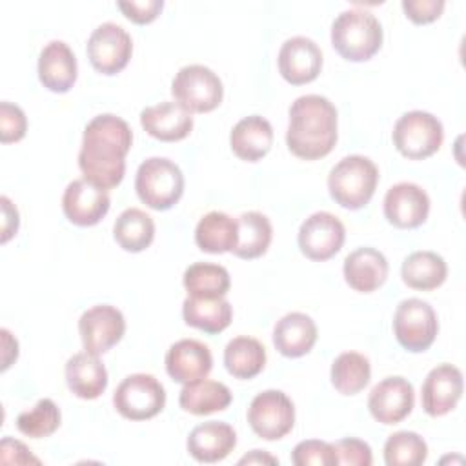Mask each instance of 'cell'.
<instances>
[{
	"label": "cell",
	"mask_w": 466,
	"mask_h": 466,
	"mask_svg": "<svg viewBox=\"0 0 466 466\" xmlns=\"http://www.w3.org/2000/svg\"><path fill=\"white\" fill-rule=\"evenodd\" d=\"M131 144L133 133L126 120L111 113L95 116L84 129L78 153L84 180L106 191L116 187L124 178Z\"/></svg>",
	"instance_id": "1"
},
{
	"label": "cell",
	"mask_w": 466,
	"mask_h": 466,
	"mask_svg": "<svg viewBox=\"0 0 466 466\" xmlns=\"http://www.w3.org/2000/svg\"><path fill=\"white\" fill-rule=\"evenodd\" d=\"M337 142V109L320 95L299 96L289 107L286 144L304 160H317L331 153Z\"/></svg>",
	"instance_id": "2"
},
{
	"label": "cell",
	"mask_w": 466,
	"mask_h": 466,
	"mask_svg": "<svg viewBox=\"0 0 466 466\" xmlns=\"http://www.w3.org/2000/svg\"><path fill=\"white\" fill-rule=\"evenodd\" d=\"M331 46L350 62L370 60L382 46V25L366 9H346L331 25Z\"/></svg>",
	"instance_id": "3"
},
{
	"label": "cell",
	"mask_w": 466,
	"mask_h": 466,
	"mask_svg": "<svg viewBox=\"0 0 466 466\" xmlns=\"http://www.w3.org/2000/svg\"><path fill=\"white\" fill-rule=\"evenodd\" d=\"M379 169L362 155H350L339 160L328 175V189L331 198L346 209L364 208L377 187Z\"/></svg>",
	"instance_id": "4"
},
{
	"label": "cell",
	"mask_w": 466,
	"mask_h": 466,
	"mask_svg": "<svg viewBox=\"0 0 466 466\" xmlns=\"http://www.w3.org/2000/svg\"><path fill=\"white\" fill-rule=\"evenodd\" d=\"M135 189L147 208L166 211L180 200L184 193V175L173 160L151 157L138 166Z\"/></svg>",
	"instance_id": "5"
},
{
	"label": "cell",
	"mask_w": 466,
	"mask_h": 466,
	"mask_svg": "<svg viewBox=\"0 0 466 466\" xmlns=\"http://www.w3.org/2000/svg\"><path fill=\"white\" fill-rule=\"evenodd\" d=\"M444 140V129L437 116L426 111L404 113L393 127V144L397 151L411 160H422L439 151Z\"/></svg>",
	"instance_id": "6"
},
{
	"label": "cell",
	"mask_w": 466,
	"mask_h": 466,
	"mask_svg": "<svg viewBox=\"0 0 466 466\" xmlns=\"http://www.w3.org/2000/svg\"><path fill=\"white\" fill-rule=\"evenodd\" d=\"M175 102L189 113H209L222 102L224 87L217 73L200 64L184 66L171 82Z\"/></svg>",
	"instance_id": "7"
},
{
	"label": "cell",
	"mask_w": 466,
	"mask_h": 466,
	"mask_svg": "<svg viewBox=\"0 0 466 466\" xmlns=\"http://www.w3.org/2000/svg\"><path fill=\"white\" fill-rule=\"evenodd\" d=\"M113 404L129 420H147L164 410L166 391L153 375L133 373L116 386Z\"/></svg>",
	"instance_id": "8"
},
{
	"label": "cell",
	"mask_w": 466,
	"mask_h": 466,
	"mask_svg": "<svg viewBox=\"0 0 466 466\" xmlns=\"http://www.w3.org/2000/svg\"><path fill=\"white\" fill-rule=\"evenodd\" d=\"M439 331L433 308L420 299L402 300L393 315V333L399 344L413 353L426 351Z\"/></svg>",
	"instance_id": "9"
},
{
	"label": "cell",
	"mask_w": 466,
	"mask_h": 466,
	"mask_svg": "<svg viewBox=\"0 0 466 466\" xmlns=\"http://www.w3.org/2000/svg\"><path fill=\"white\" fill-rule=\"evenodd\" d=\"M248 422L260 439L279 441L286 437L295 424V406L284 391L266 390L251 400Z\"/></svg>",
	"instance_id": "10"
},
{
	"label": "cell",
	"mask_w": 466,
	"mask_h": 466,
	"mask_svg": "<svg viewBox=\"0 0 466 466\" xmlns=\"http://www.w3.org/2000/svg\"><path fill=\"white\" fill-rule=\"evenodd\" d=\"M133 53V40L124 27L115 22L100 24L87 40L91 66L102 75L120 73Z\"/></svg>",
	"instance_id": "11"
},
{
	"label": "cell",
	"mask_w": 466,
	"mask_h": 466,
	"mask_svg": "<svg viewBox=\"0 0 466 466\" xmlns=\"http://www.w3.org/2000/svg\"><path fill=\"white\" fill-rule=\"evenodd\" d=\"M82 346L91 355L109 351L126 331V320L120 309L109 304H98L86 309L78 320Z\"/></svg>",
	"instance_id": "12"
},
{
	"label": "cell",
	"mask_w": 466,
	"mask_h": 466,
	"mask_svg": "<svg viewBox=\"0 0 466 466\" xmlns=\"http://www.w3.org/2000/svg\"><path fill=\"white\" fill-rule=\"evenodd\" d=\"M344 224L328 211H317L309 215L299 229L300 251L317 262L328 260L337 255L344 244Z\"/></svg>",
	"instance_id": "13"
},
{
	"label": "cell",
	"mask_w": 466,
	"mask_h": 466,
	"mask_svg": "<svg viewBox=\"0 0 466 466\" xmlns=\"http://www.w3.org/2000/svg\"><path fill=\"white\" fill-rule=\"evenodd\" d=\"M415 404L413 386L404 377H386L375 384L368 397V410L380 424H397L404 420Z\"/></svg>",
	"instance_id": "14"
},
{
	"label": "cell",
	"mask_w": 466,
	"mask_h": 466,
	"mask_svg": "<svg viewBox=\"0 0 466 466\" xmlns=\"http://www.w3.org/2000/svg\"><path fill=\"white\" fill-rule=\"evenodd\" d=\"M430 213L428 193L413 182L391 186L384 197V217L400 229H413L426 222Z\"/></svg>",
	"instance_id": "15"
},
{
	"label": "cell",
	"mask_w": 466,
	"mask_h": 466,
	"mask_svg": "<svg viewBox=\"0 0 466 466\" xmlns=\"http://www.w3.org/2000/svg\"><path fill=\"white\" fill-rule=\"evenodd\" d=\"M111 200L106 189L93 186L80 178L67 184L62 197V209L66 218L75 226H95L109 211Z\"/></svg>",
	"instance_id": "16"
},
{
	"label": "cell",
	"mask_w": 466,
	"mask_h": 466,
	"mask_svg": "<svg viewBox=\"0 0 466 466\" xmlns=\"http://www.w3.org/2000/svg\"><path fill=\"white\" fill-rule=\"evenodd\" d=\"M279 73L293 86L313 82L322 69L320 47L306 36L288 38L279 51Z\"/></svg>",
	"instance_id": "17"
},
{
	"label": "cell",
	"mask_w": 466,
	"mask_h": 466,
	"mask_svg": "<svg viewBox=\"0 0 466 466\" xmlns=\"http://www.w3.org/2000/svg\"><path fill=\"white\" fill-rule=\"evenodd\" d=\"M462 373L451 364L435 366L422 384V408L430 417L450 413L462 397Z\"/></svg>",
	"instance_id": "18"
},
{
	"label": "cell",
	"mask_w": 466,
	"mask_h": 466,
	"mask_svg": "<svg viewBox=\"0 0 466 466\" xmlns=\"http://www.w3.org/2000/svg\"><path fill=\"white\" fill-rule=\"evenodd\" d=\"M213 368V357L206 344L195 339H182L166 353V371L180 384L206 379Z\"/></svg>",
	"instance_id": "19"
},
{
	"label": "cell",
	"mask_w": 466,
	"mask_h": 466,
	"mask_svg": "<svg viewBox=\"0 0 466 466\" xmlns=\"http://www.w3.org/2000/svg\"><path fill=\"white\" fill-rule=\"evenodd\" d=\"M38 78L53 93H67L76 80V58L62 40H51L38 56Z\"/></svg>",
	"instance_id": "20"
},
{
	"label": "cell",
	"mask_w": 466,
	"mask_h": 466,
	"mask_svg": "<svg viewBox=\"0 0 466 466\" xmlns=\"http://www.w3.org/2000/svg\"><path fill=\"white\" fill-rule=\"evenodd\" d=\"M142 127L157 140L177 142L193 129V116L177 102H160L140 111Z\"/></svg>",
	"instance_id": "21"
},
{
	"label": "cell",
	"mask_w": 466,
	"mask_h": 466,
	"mask_svg": "<svg viewBox=\"0 0 466 466\" xmlns=\"http://www.w3.org/2000/svg\"><path fill=\"white\" fill-rule=\"evenodd\" d=\"M237 444V433L228 422L209 420L195 426L187 437V451L198 462H218Z\"/></svg>",
	"instance_id": "22"
},
{
	"label": "cell",
	"mask_w": 466,
	"mask_h": 466,
	"mask_svg": "<svg viewBox=\"0 0 466 466\" xmlns=\"http://www.w3.org/2000/svg\"><path fill=\"white\" fill-rule=\"evenodd\" d=\"M344 279L350 288L371 293L386 282L388 260L375 248H359L344 258Z\"/></svg>",
	"instance_id": "23"
},
{
	"label": "cell",
	"mask_w": 466,
	"mask_h": 466,
	"mask_svg": "<svg viewBox=\"0 0 466 466\" xmlns=\"http://www.w3.org/2000/svg\"><path fill=\"white\" fill-rule=\"evenodd\" d=\"M67 388L78 399H98L107 388V370L96 355L87 351L75 353L66 362Z\"/></svg>",
	"instance_id": "24"
},
{
	"label": "cell",
	"mask_w": 466,
	"mask_h": 466,
	"mask_svg": "<svg viewBox=\"0 0 466 466\" xmlns=\"http://www.w3.org/2000/svg\"><path fill=\"white\" fill-rule=\"evenodd\" d=\"M317 342V326L313 319L300 311H291L277 320L273 328V344L284 357H302Z\"/></svg>",
	"instance_id": "25"
},
{
	"label": "cell",
	"mask_w": 466,
	"mask_h": 466,
	"mask_svg": "<svg viewBox=\"0 0 466 466\" xmlns=\"http://www.w3.org/2000/svg\"><path fill=\"white\" fill-rule=\"evenodd\" d=\"M271 144L273 127L260 115H251L238 120L229 135L231 151L246 162H257L266 157L271 149Z\"/></svg>",
	"instance_id": "26"
},
{
	"label": "cell",
	"mask_w": 466,
	"mask_h": 466,
	"mask_svg": "<svg viewBox=\"0 0 466 466\" xmlns=\"http://www.w3.org/2000/svg\"><path fill=\"white\" fill-rule=\"evenodd\" d=\"M182 317L187 326L215 335L231 324L233 309L224 297L200 299L187 295V299L182 302Z\"/></svg>",
	"instance_id": "27"
},
{
	"label": "cell",
	"mask_w": 466,
	"mask_h": 466,
	"mask_svg": "<svg viewBox=\"0 0 466 466\" xmlns=\"http://www.w3.org/2000/svg\"><path fill=\"white\" fill-rule=\"evenodd\" d=\"M178 404L187 413L209 415L222 411L231 404V391L218 380L200 379L197 382L184 384L178 395Z\"/></svg>",
	"instance_id": "28"
},
{
	"label": "cell",
	"mask_w": 466,
	"mask_h": 466,
	"mask_svg": "<svg viewBox=\"0 0 466 466\" xmlns=\"http://www.w3.org/2000/svg\"><path fill=\"white\" fill-rule=\"evenodd\" d=\"M238 240L237 218L222 211L204 215L195 228V242L206 253L233 251Z\"/></svg>",
	"instance_id": "29"
},
{
	"label": "cell",
	"mask_w": 466,
	"mask_h": 466,
	"mask_svg": "<svg viewBox=\"0 0 466 466\" xmlns=\"http://www.w3.org/2000/svg\"><path fill=\"white\" fill-rule=\"evenodd\" d=\"M400 273L408 288L430 291L446 280L448 266L444 258L433 251H415L404 258Z\"/></svg>",
	"instance_id": "30"
},
{
	"label": "cell",
	"mask_w": 466,
	"mask_h": 466,
	"mask_svg": "<svg viewBox=\"0 0 466 466\" xmlns=\"http://www.w3.org/2000/svg\"><path fill=\"white\" fill-rule=\"evenodd\" d=\"M224 366L235 379H253L266 366V348L253 337H235L224 350Z\"/></svg>",
	"instance_id": "31"
},
{
	"label": "cell",
	"mask_w": 466,
	"mask_h": 466,
	"mask_svg": "<svg viewBox=\"0 0 466 466\" xmlns=\"http://www.w3.org/2000/svg\"><path fill=\"white\" fill-rule=\"evenodd\" d=\"M113 235L122 249L138 253L149 248V244L153 242L155 222L146 211L138 208H127L115 220Z\"/></svg>",
	"instance_id": "32"
},
{
	"label": "cell",
	"mask_w": 466,
	"mask_h": 466,
	"mask_svg": "<svg viewBox=\"0 0 466 466\" xmlns=\"http://www.w3.org/2000/svg\"><path fill=\"white\" fill-rule=\"evenodd\" d=\"M237 228H238V240L233 249V255H237L238 258L249 260L268 251L271 244L273 229L266 215L258 211L242 213L237 218Z\"/></svg>",
	"instance_id": "33"
},
{
	"label": "cell",
	"mask_w": 466,
	"mask_h": 466,
	"mask_svg": "<svg viewBox=\"0 0 466 466\" xmlns=\"http://www.w3.org/2000/svg\"><path fill=\"white\" fill-rule=\"evenodd\" d=\"M184 288L187 295L200 299H218L229 291V273L224 266L211 262H195L184 271Z\"/></svg>",
	"instance_id": "34"
},
{
	"label": "cell",
	"mask_w": 466,
	"mask_h": 466,
	"mask_svg": "<svg viewBox=\"0 0 466 466\" xmlns=\"http://www.w3.org/2000/svg\"><path fill=\"white\" fill-rule=\"evenodd\" d=\"M371 377L370 360L357 353H340L331 364V384L342 395H355L362 391Z\"/></svg>",
	"instance_id": "35"
},
{
	"label": "cell",
	"mask_w": 466,
	"mask_h": 466,
	"mask_svg": "<svg viewBox=\"0 0 466 466\" xmlns=\"http://www.w3.org/2000/svg\"><path fill=\"white\" fill-rule=\"evenodd\" d=\"M426 457L428 446L415 431H397L384 444V462L388 466H419Z\"/></svg>",
	"instance_id": "36"
},
{
	"label": "cell",
	"mask_w": 466,
	"mask_h": 466,
	"mask_svg": "<svg viewBox=\"0 0 466 466\" xmlns=\"http://www.w3.org/2000/svg\"><path fill=\"white\" fill-rule=\"evenodd\" d=\"M60 426V410L51 399H40L35 408L22 411L16 417V428L20 433L42 439L55 433Z\"/></svg>",
	"instance_id": "37"
},
{
	"label": "cell",
	"mask_w": 466,
	"mask_h": 466,
	"mask_svg": "<svg viewBox=\"0 0 466 466\" xmlns=\"http://www.w3.org/2000/svg\"><path fill=\"white\" fill-rule=\"evenodd\" d=\"M291 461L297 466H335L337 464V453L333 444L324 441H302L299 442L291 451Z\"/></svg>",
	"instance_id": "38"
},
{
	"label": "cell",
	"mask_w": 466,
	"mask_h": 466,
	"mask_svg": "<svg viewBox=\"0 0 466 466\" xmlns=\"http://www.w3.org/2000/svg\"><path fill=\"white\" fill-rule=\"evenodd\" d=\"M27 131L25 113L11 102L0 104V140L2 144L18 142Z\"/></svg>",
	"instance_id": "39"
},
{
	"label": "cell",
	"mask_w": 466,
	"mask_h": 466,
	"mask_svg": "<svg viewBox=\"0 0 466 466\" xmlns=\"http://www.w3.org/2000/svg\"><path fill=\"white\" fill-rule=\"evenodd\" d=\"M337 453V464H350V466H370L373 462L371 448L368 442L360 439H340L333 444Z\"/></svg>",
	"instance_id": "40"
},
{
	"label": "cell",
	"mask_w": 466,
	"mask_h": 466,
	"mask_svg": "<svg viewBox=\"0 0 466 466\" xmlns=\"http://www.w3.org/2000/svg\"><path fill=\"white\" fill-rule=\"evenodd\" d=\"M116 5L127 20L135 24H149L160 15L164 2L162 0H131V2H118Z\"/></svg>",
	"instance_id": "41"
},
{
	"label": "cell",
	"mask_w": 466,
	"mask_h": 466,
	"mask_svg": "<svg viewBox=\"0 0 466 466\" xmlns=\"http://www.w3.org/2000/svg\"><path fill=\"white\" fill-rule=\"evenodd\" d=\"M444 0H402V9L413 24H430L444 9Z\"/></svg>",
	"instance_id": "42"
},
{
	"label": "cell",
	"mask_w": 466,
	"mask_h": 466,
	"mask_svg": "<svg viewBox=\"0 0 466 466\" xmlns=\"http://www.w3.org/2000/svg\"><path fill=\"white\" fill-rule=\"evenodd\" d=\"M0 461L5 462V464H27V462H35L38 464L40 461L36 457L31 455V450L20 442V441H15L11 437H5L2 439L0 442Z\"/></svg>",
	"instance_id": "43"
},
{
	"label": "cell",
	"mask_w": 466,
	"mask_h": 466,
	"mask_svg": "<svg viewBox=\"0 0 466 466\" xmlns=\"http://www.w3.org/2000/svg\"><path fill=\"white\" fill-rule=\"evenodd\" d=\"M0 202H2V217H4L2 218V242L5 244L18 231V211L7 197H2Z\"/></svg>",
	"instance_id": "44"
},
{
	"label": "cell",
	"mask_w": 466,
	"mask_h": 466,
	"mask_svg": "<svg viewBox=\"0 0 466 466\" xmlns=\"http://www.w3.org/2000/svg\"><path fill=\"white\" fill-rule=\"evenodd\" d=\"M0 335H2V348H4L2 350V371H5L11 366V362L16 360V357H18V342H16V339L11 337V333L5 328L0 329Z\"/></svg>",
	"instance_id": "45"
},
{
	"label": "cell",
	"mask_w": 466,
	"mask_h": 466,
	"mask_svg": "<svg viewBox=\"0 0 466 466\" xmlns=\"http://www.w3.org/2000/svg\"><path fill=\"white\" fill-rule=\"evenodd\" d=\"M262 462L279 464V461L275 457H271V455H268L266 451H260V450H253L249 455H246L238 461V464H262Z\"/></svg>",
	"instance_id": "46"
}]
</instances>
